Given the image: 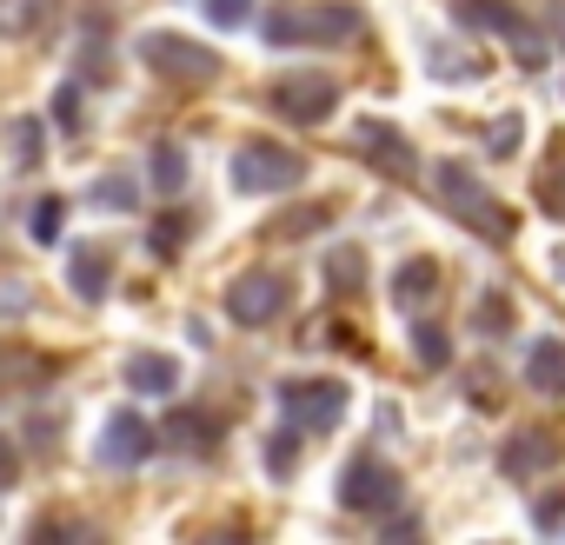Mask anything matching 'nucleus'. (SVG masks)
Masks as SVG:
<instances>
[{"instance_id":"obj_1","label":"nucleus","mask_w":565,"mask_h":545,"mask_svg":"<svg viewBox=\"0 0 565 545\" xmlns=\"http://www.w3.org/2000/svg\"><path fill=\"white\" fill-rule=\"evenodd\" d=\"M433 193H439V206H452L472 233H492L499 246L512 239V213L479 186V173H472L466 160H439V167H433Z\"/></svg>"},{"instance_id":"obj_2","label":"nucleus","mask_w":565,"mask_h":545,"mask_svg":"<svg viewBox=\"0 0 565 545\" xmlns=\"http://www.w3.org/2000/svg\"><path fill=\"white\" fill-rule=\"evenodd\" d=\"M300 173H307V160H300L294 147H273V140H246V147L233 153V186H239L246 200H259V193H294Z\"/></svg>"},{"instance_id":"obj_3","label":"nucleus","mask_w":565,"mask_h":545,"mask_svg":"<svg viewBox=\"0 0 565 545\" xmlns=\"http://www.w3.org/2000/svg\"><path fill=\"white\" fill-rule=\"evenodd\" d=\"M333 107H340V87H333V74H320V67H294V74L273 81V114H279V120L327 127Z\"/></svg>"},{"instance_id":"obj_4","label":"nucleus","mask_w":565,"mask_h":545,"mask_svg":"<svg viewBox=\"0 0 565 545\" xmlns=\"http://www.w3.org/2000/svg\"><path fill=\"white\" fill-rule=\"evenodd\" d=\"M279 413L300 432H333L347 419V386L340 380H279Z\"/></svg>"},{"instance_id":"obj_5","label":"nucleus","mask_w":565,"mask_h":545,"mask_svg":"<svg viewBox=\"0 0 565 545\" xmlns=\"http://www.w3.org/2000/svg\"><path fill=\"white\" fill-rule=\"evenodd\" d=\"M134 54H140L153 74H167V81H213V74H220V54L200 47V41H186V34H140Z\"/></svg>"},{"instance_id":"obj_6","label":"nucleus","mask_w":565,"mask_h":545,"mask_svg":"<svg viewBox=\"0 0 565 545\" xmlns=\"http://www.w3.org/2000/svg\"><path fill=\"white\" fill-rule=\"evenodd\" d=\"M393 499H399V472L380 466L373 452H360V459L340 472V505H347V512H386Z\"/></svg>"},{"instance_id":"obj_7","label":"nucleus","mask_w":565,"mask_h":545,"mask_svg":"<svg viewBox=\"0 0 565 545\" xmlns=\"http://www.w3.org/2000/svg\"><path fill=\"white\" fill-rule=\"evenodd\" d=\"M153 446H160V432H153L140 413H114V419L100 426V446H94V459L127 472V466H147V459H153Z\"/></svg>"},{"instance_id":"obj_8","label":"nucleus","mask_w":565,"mask_h":545,"mask_svg":"<svg viewBox=\"0 0 565 545\" xmlns=\"http://www.w3.org/2000/svg\"><path fill=\"white\" fill-rule=\"evenodd\" d=\"M279 307H287V280L279 272H239L226 287V320H239V327H266Z\"/></svg>"},{"instance_id":"obj_9","label":"nucleus","mask_w":565,"mask_h":545,"mask_svg":"<svg viewBox=\"0 0 565 545\" xmlns=\"http://www.w3.org/2000/svg\"><path fill=\"white\" fill-rule=\"evenodd\" d=\"M360 153L373 160V167H386V173H413L419 167V153H413V140L393 127V120H360Z\"/></svg>"},{"instance_id":"obj_10","label":"nucleus","mask_w":565,"mask_h":545,"mask_svg":"<svg viewBox=\"0 0 565 545\" xmlns=\"http://www.w3.org/2000/svg\"><path fill=\"white\" fill-rule=\"evenodd\" d=\"M67 280H74V293H81L87 307H100V300L114 293V253H107V246H74Z\"/></svg>"},{"instance_id":"obj_11","label":"nucleus","mask_w":565,"mask_h":545,"mask_svg":"<svg viewBox=\"0 0 565 545\" xmlns=\"http://www.w3.org/2000/svg\"><path fill=\"white\" fill-rule=\"evenodd\" d=\"M452 14H459V28H472V34H499V41H519V34H525V21H519L512 0H452Z\"/></svg>"},{"instance_id":"obj_12","label":"nucleus","mask_w":565,"mask_h":545,"mask_svg":"<svg viewBox=\"0 0 565 545\" xmlns=\"http://www.w3.org/2000/svg\"><path fill=\"white\" fill-rule=\"evenodd\" d=\"M439 300V266L433 259H399V272H393V307L399 313H426Z\"/></svg>"},{"instance_id":"obj_13","label":"nucleus","mask_w":565,"mask_h":545,"mask_svg":"<svg viewBox=\"0 0 565 545\" xmlns=\"http://www.w3.org/2000/svg\"><path fill=\"white\" fill-rule=\"evenodd\" d=\"M360 34V8H300V47L307 41H353Z\"/></svg>"},{"instance_id":"obj_14","label":"nucleus","mask_w":565,"mask_h":545,"mask_svg":"<svg viewBox=\"0 0 565 545\" xmlns=\"http://www.w3.org/2000/svg\"><path fill=\"white\" fill-rule=\"evenodd\" d=\"M512 479H532V472H545V466H558V439H545V432H519L512 446H505V459H499Z\"/></svg>"},{"instance_id":"obj_15","label":"nucleus","mask_w":565,"mask_h":545,"mask_svg":"<svg viewBox=\"0 0 565 545\" xmlns=\"http://www.w3.org/2000/svg\"><path fill=\"white\" fill-rule=\"evenodd\" d=\"M120 373H127L134 393H173V386H180V366H173L167 353H127Z\"/></svg>"},{"instance_id":"obj_16","label":"nucleus","mask_w":565,"mask_h":545,"mask_svg":"<svg viewBox=\"0 0 565 545\" xmlns=\"http://www.w3.org/2000/svg\"><path fill=\"white\" fill-rule=\"evenodd\" d=\"M426 74H433V81H479V74H486V61H479V54H466V47L433 41V47H426Z\"/></svg>"},{"instance_id":"obj_17","label":"nucleus","mask_w":565,"mask_h":545,"mask_svg":"<svg viewBox=\"0 0 565 545\" xmlns=\"http://www.w3.org/2000/svg\"><path fill=\"white\" fill-rule=\"evenodd\" d=\"M525 380H532L539 393H565V346H558V340H539V346L525 353Z\"/></svg>"},{"instance_id":"obj_18","label":"nucleus","mask_w":565,"mask_h":545,"mask_svg":"<svg viewBox=\"0 0 565 545\" xmlns=\"http://www.w3.org/2000/svg\"><path fill=\"white\" fill-rule=\"evenodd\" d=\"M160 439H167V446H180V452H206L213 419H206V413H173V419L160 426Z\"/></svg>"},{"instance_id":"obj_19","label":"nucleus","mask_w":565,"mask_h":545,"mask_svg":"<svg viewBox=\"0 0 565 545\" xmlns=\"http://www.w3.org/2000/svg\"><path fill=\"white\" fill-rule=\"evenodd\" d=\"M327 280H333L340 293H360V280H366V253H360V246H333V253H327Z\"/></svg>"},{"instance_id":"obj_20","label":"nucleus","mask_w":565,"mask_h":545,"mask_svg":"<svg viewBox=\"0 0 565 545\" xmlns=\"http://www.w3.org/2000/svg\"><path fill=\"white\" fill-rule=\"evenodd\" d=\"M472 327H479L486 340H505V333H512V300H505V293H479Z\"/></svg>"},{"instance_id":"obj_21","label":"nucleus","mask_w":565,"mask_h":545,"mask_svg":"<svg viewBox=\"0 0 565 545\" xmlns=\"http://www.w3.org/2000/svg\"><path fill=\"white\" fill-rule=\"evenodd\" d=\"M413 353H419V366H433V373L452 366V340H446L433 320H413Z\"/></svg>"},{"instance_id":"obj_22","label":"nucleus","mask_w":565,"mask_h":545,"mask_svg":"<svg viewBox=\"0 0 565 545\" xmlns=\"http://www.w3.org/2000/svg\"><path fill=\"white\" fill-rule=\"evenodd\" d=\"M294 466H300V426L287 419V426H279V432L266 439V472H279V479H287Z\"/></svg>"},{"instance_id":"obj_23","label":"nucleus","mask_w":565,"mask_h":545,"mask_svg":"<svg viewBox=\"0 0 565 545\" xmlns=\"http://www.w3.org/2000/svg\"><path fill=\"white\" fill-rule=\"evenodd\" d=\"M519 147H525V114H499L492 133H486V153H492V160H512Z\"/></svg>"},{"instance_id":"obj_24","label":"nucleus","mask_w":565,"mask_h":545,"mask_svg":"<svg viewBox=\"0 0 565 545\" xmlns=\"http://www.w3.org/2000/svg\"><path fill=\"white\" fill-rule=\"evenodd\" d=\"M153 186L160 193H180L186 186V147H167V140L153 147Z\"/></svg>"},{"instance_id":"obj_25","label":"nucleus","mask_w":565,"mask_h":545,"mask_svg":"<svg viewBox=\"0 0 565 545\" xmlns=\"http://www.w3.org/2000/svg\"><path fill=\"white\" fill-rule=\"evenodd\" d=\"M94 206H100V213H134V206H140V186H134L127 173H107V180L94 186Z\"/></svg>"},{"instance_id":"obj_26","label":"nucleus","mask_w":565,"mask_h":545,"mask_svg":"<svg viewBox=\"0 0 565 545\" xmlns=\"http://www.w3.org/2000/svg\"><path fill=\"white\" fill-rule=\"evenodd\" d=\"M14 173H41V120H14Z\"/></svg>"},{"instance_id":"obj_27","label":"nucleus","mask_w":565,"mask_h":545,"mask_svg":"<svg viewBox=\"0 0 565 545\" xmlns=\"http://www.w3.org/2000/svg\"><path fill=\"white\" fill-rule=\"evenodd\" d=\"M61 226H67V200H61V193L34 200V239H41V246H54V239H61Z\"/></svg>"},{"instance_id":"obj_28","label":"nucleus","mask_w":565,"mask_h":545,"mask_svg":"<svg viewBox=\"0 0 565 545\" xmlns=\"http://www.w3.org/2000/svg\"><path fill=\"white\" fill-rule=\"evenodd\" d=\"M147 246H153L160 259H173V253L186 246V220H180V213H160V226L147 233Z\"/></svg>"},{"instance_id":"obj_29","label":"nucleus","mask_w":565,"mask_h":545,"mask_svg":"<svg viewBox=\"0 0 565 545\" xmlns=\"http://www.w3.org/2000/svg\"><path fill=\"white\" fill-rule=\"evenodd\" d=\"M206 21L213 28H246L253 21V0H206Z\"/></svg>"},{"instance_id":"obj_30","label":"nucleus","mask_w":565,"mask_h":545,"mask_svg":"<svg viewBox=\"0 0 565 545\" xmlns=\"http://www.w3.org/2000/svg\"><path fill=\"white\" fill-rule=\"evenodd\" d=\"M54 120H61V133H81V87L54 94Z\"/></svg>"},{"instance_id":"obj_31","label":"nucleus","mask_w":565,"mask_h":545,"mask_svg":"<svg viewBox=\"0 0 565 545\" xmlns=\"http://www.w3.org/2000/svg\"><path fill=\"white\" fill-rule=\"evenodd\" d=\"M313 226H327V206H300V213H287V220H279V233H313Z\"/></svg>"},{"instance_id":"obj_32","label":"nucleus","mask_w":565,"mask_h":545,"mask_svg":"<svg viewBox=\"0 0 565 545\" xmlns=\"http://www.w3.org/2000/svg\"><path fill=\"white\" fill-rule=\"evenodd\" d=\"M532 519H539V525H558V519H565V492H545V499L532 505Z\"/></svg>"},{"instance_id":"obj_33","label":"nucleus","mask_w":565,"mask_h":545,"mask_svg":"<svg viewBox=\"0 0 565 545\" xmlns=\"http://www.w3.org/2000/svg\"><path fill=\"white\" fill-rule=\"evenodd\" d=\"M539 206H545V213H565V180H552V186H539Z\"/></svg>"},{"instance_id":"obj_34","label":"nucleus","mask_w":565,"mask_h":545,"mask_svg":"<svg viewBox=\"0 0 565 545\" xmlns=\"http://www.w3.org/2000/svg\"><path fill=\"white\" fill-rule=\"evenodd\" d=\"M14 479V452H8V439H0V485Z\"/></svg>"},{"instance_id":"obj_35","label":"nucleus","mask_w":565,"mask_h":545,"mask_svg":"<svg viewBox=\"0 0 565 545\" xmlns=\"http://www.w3.org/2000/svg\"><path fill=\"white\" fill-rule=\"evenodd\" d=\"M552 272H558V280H565V246H558V253H552Z\"/></svg>"},{"instance_id":"obj_36","label":"nucleus","mask_w":565,"mask_h":545,"mask_svg":"<svg viewBox=\"0 0 565 545\" xmlns=\"http://www.w3.org/2000/svg\"><path fill=\"white\" fill-rule=\"evenodd\" d=\"M558 41H565V8H558Z\"/></svg>"}]
</instances>
